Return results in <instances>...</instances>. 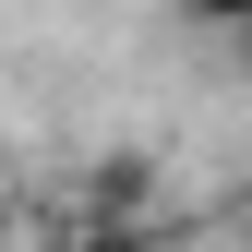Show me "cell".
<instances>
[{"label": "cell", "mask_w": 252, "mask_h": 252, "mask_svg": "<svg viewBox=\"0 0 252 252\" xmlns=\"http://www.w3.org/2000/svg\"><path fill=\"white\" fill-rule=\"evenodd\" d=\"M156 144H108L60 180V228H156Z\"/></svg>", "instance_id": "cell-1"}, {"label": "cell", "mask_w": 252, "mask_h": 252, "mask_svg": "<svg viewBox=\"0 0 252 252\" xmlns=\"http://www.w3.org/2000/svg\"><path fill=\"white\" fill-rule=\"evenodd\" d=\"M168 12L192 24V36H240V24H252V0H168Z\"/></svg>", "instance_id": "cell-2"}, {"label": "cell", "mask_w": 252, "mask_h": 252, "mask_svg": "<svg viewBox=\"0 0 252 252\" xmlns=\"http://www.w3.org/2000/svg\"><path fill=\"white\" fill-rule=\"evenodd\" d=\"M60 252H168V228H72Z\"/></svg>", "instance_id": "cell-3"}, {"label": "cell", "mask_w": 252, "mask_h": 252, "mask_svg": "<svg viewBox=\"0 0 252 252\" xmlns=\"http://www.w3.org/2000/svg\"><path fill=\"white\" fill-rule=\"evenodd\" d=\"M24 216H36V192H24V180H0V252H24Z\"/></svg>", "instance_id": "cell-4"}, {"label": "cell", "mask_w": 252, "mask_h": 252, "mask_svg": "<svg viewBox=\"0 0 252 252\" xmlns=\"http://www.w3.org/2000/svg\"><path fill=\"white\" fill-rule=\"evenodd\" d=\"M216 240H228V252H252V180L228 192V216H216Z\"/></svg>", "instance_id": "cell-5"}, {"label": "cell", "mask_w": 252, "mask_h": 252, "mask_svg": "<svg viewBox=\"0 0 252 252\" xmlns=\"http://www.w3.org/2000/svg\"><path fill=\"white\" fill-rule=\"evenodd\" d=\"M228 48H240V72H252V24H240V36H228Z\"/></svg>", "instance_id": "cell-6"}]
</instances>
